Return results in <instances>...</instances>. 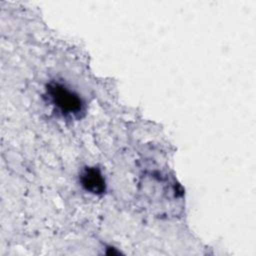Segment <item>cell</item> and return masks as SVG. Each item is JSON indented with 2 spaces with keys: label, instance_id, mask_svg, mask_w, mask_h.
Masks as SVG:
<instances>
[{
  "label": "cell",
  "instance_id": "7a4b0ae2",
  "mask_svg": "<svg viewBox=\"0 0 256 256\" xmlns=\"http://www.w3.org/2000/svg\"><path fill=\"white\" fill-rule=\"evenodd\" d=\"M80 182L82 187L92 194L99 195L105 191L104 177L96 167L85 168L80 175Z\"/></svg>",
  "mask_w": 256,
  "mask_h": 256
},
{
  "label": "cell",
  "instance_id": "6da1fadb",
  "mask_svg": "<svg viewBox=\"0 0 256 256\" xmlns=\"http://www.w3.org/2000/svg\"><path fill=\"white\" fill-rule=\"evenodd\" d=\"M47 94L52 105L64 116L76 117L83 111L79 95L61 83L51 82L47 87Z\"/></svg>",
  "mask_w": 256,
  "mask_h": 256
}]
</instances>
